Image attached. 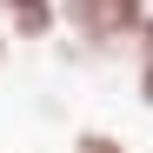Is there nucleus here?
<instances>
[{"label": "nucleus", "mask_w": 153, "mask_h": 153, "mask_svg": "<svg viewBox=\"0 0 153 153\" xmlns=\"http://www.w3.org/2000/svg\"><path fill=\"white\" fill-rule=\"evenodd\" d=\"M146 13L153 0H60V33H73V47H87L93 60H107V53H133Z\"/></svg>", "instance_id": "obj_1"}, {"label": "nucleus", "mask_w": 153, "mask_h": 153, "mask_svg": "<svg viewBox=\"0 0 153 153\" xmlns=\"http://www.w3.org/2000/svg\"><path fill=\"white\" fill-rule=\"evenodd\" d=\"M0 27L13 47H47L60 33V0H0Z\"/></svg>", "instance_id": "obj_2"}, {"label": "nucleus", "mask_w": 153, "mask_h": 153, "mask_svg": "<svg viewBox=\"0 0 153 153\" xmlns=\"http://www.w3.org/2000/svg\"><path fill=\"white\" fill-rule=\"evenodd\" d=\"M133 100L153 107V13H146V27H140V40H133Z\"/></svg>", "instance_id": "obj_3"}, {"label": "nucleus", "mask_w": 153, "mask_h": 153, "mask_svg": "<svg viewBox=\"0 0 153 153\" xmlns=\"http://www.w3.org/2000/svg\"><path fill=\"white\" fill-rule=\"evenodd\" d=\"M67 153H133V146H126V140L113 133V126H80Z\"/></svg>", "instance_id": "obj_4"}, {"label": "nucleus", "mask_w": 153, "mask_h": 153, "mask_svg": "<svg viewBox=\"0 0 153 153\" xmlns=\"http://www.w3.org/2000/svg\"><path fill=\"white\" fill-rule=\"evenodd\" d=\"M13 60V40H7V27H0V67H7Z\"/></svg>", "instance_id": "obj_5"}]
</instances>
